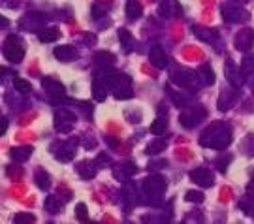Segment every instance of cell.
<instances>
[{
  "label": "cell",
  "mask_w": 254,
  "mask_h": 224,
  "mask_svg": "<svg viewBox=\"0 0 254 224\" xmlns=\"http://www.w3.org/2000/svg\"><path fill=\"white\" fill-rule=\"evenodd\" d=\"M149 63L153 64L154 68H158V70H164L168 66V55H166V51L160 45H154L153 49L149 51Z\"/></svg>",
  "instance_id": "cell-17"
},
{
  "label": "cell",
  "mask_w": 254,
  "mask_h": 224,
  "mask_svg": "<svg viewBox=\"0 0 254 224\" xmlns=\"http://www.w3.org/2000/svg\"><path fill=\"white\" fill-rule=\"evenodd\" d=\"M98 166H108V156L102 152L100 156H98Z\"/></svg>",
  "instance_id": "cell-44"
},
{
  "label": "cell",
  "mask_w": 254,
  "mask_h": 224,
  "mask_svg": "<svg viewBox=\"0 0 254 224\" xmlns=\"http://www.w3.org/2000/svg\"><path fill=\"white\" fill-rule=\"evenodd\" d=\"M108 92H109V89L106 83H102V81L96 79V77L92 79V96H94L96 102H104V100L108 98Z\"/></svg>",
  "instance_id": "cell-23"
},
{
  "label": "cell",
  "mask_w": 254,
  "mask_h": 224,
  "mask_svg": "<svg viewBox=\"0 0 254 224\" xmlns=\"http://www.w3.org/2000/svg\"><path fill=\"white\" fill-rule=\"evenodd\" d=\"M198 75H200V81L203 85H213L215 83V72L209 64H201L198 68Z\"/></svg>",
  "instance_id": "cell-27"
},
{
  "label": "cell",
  "mask_w": 254,
  "mask_h": 224,
  "mask_svg": "<svg viewBox=\"0 0 254 224\" xmlns=\"http://www.w3.org/2000/svg\"><path fill=\"white\" fill-rule=\"evenodd\" d=\"M91 13H92V17H94V19L104 17V15L108 13V6H106V4H100V2H96V4H92Z\"/></svg>",
  "instance_id": "cell-37"
},
{
  "label": "cell",
  "mask_w": 254,
  "mask_h": 224,
  "mask_svg": "<svg viewBox=\"0 0 254 224\" xmlns=\"http://www.w3.org/2000/svg\"><path fill=\"white\" fill-rule=\"evenodd\" d=\"M44 19H46V15L44 13H40V11H30V13H27L25 17L21 19V25L27 28V30H42V27L40 25H44Z\"/></svg>",
  "instance_id": "cell-15"
},
{
  "label": "cell",
  "mask_w": 254,
  "mask_h": 224,
  "mask_svg": "<svg viewBox=\"0 0 254 224\" xmlns=\"http://www.w3.org/2000/svg\"><path fill=\"white\" fill-rule=\"evenodd\" d=\"M168 92H170V96L173 98V104H175V106H187V104L190 102L185 92H175V90H170V89H168Z\"/></svg>",
  "instance_id": "cell-35"
},
{
  "label": "cell",
  "mask_w": 254,
  "mask_h": 224,
  "mask_svg": "<svg viewBox=\"0 0 254 224\" xmlns=\"http://www.w3.org/2000/svg\"><path fill=\"white\" fill-rule=\"evenodd\" d=\"M30 154H32V147L30 145H19V147H13L9 151V158L13 162H25L28 160Z\"/></svg>",
  "instance_id": "cell-21"
},
{
  "label": "cell",
  "mask_w": 254,
  "mask_h": 224,
  "mask_svg": "<svg viewBox=\"0 0 254 224\" xmlns=\"http://www.w3.org/2000/svg\"><path fill=\"white\" fill-rule=\"evenodd\" d=\"M34 183H36L38 188H42V190H47V188L51 187V177H49V173H47L46 170L38 168L36 173H34Z\"/></svg>",
  "instance_id": "cell-26"
},
{
  "label": "cell",
  "mask_w": 254,
  "mask_h": 224,
  "mask_svg": "<svg viewBox=\"0 0 254 224\" xmlns=\"http://www.w3.org/2000/svg\"><path fill=\"white\" fill-rule=\"evenodd\" d=\"M53 55L55 59L61 61V63H72V61L77 59V51L72 45H59V47H55Z\"/></svg>",
  "instance_id": "cell-18"
},
{
  "label": "cell",
  "mask_w": 254,
  "mask_h": 224,
  "mask_svg": "<svg viewBox=\"0 0 254 224\" xmlns=\"http://www.w3.org/2000/svg\"><path fill=\"white\" fill-rule=\"evenodd\" d=\"M46 209L51 213V215H57V213L61 211V202H59L55 196H49L46 200Z\"/></svg>",
  "instance_id": "cell-36"
},
{
  "label": "cell",
  "mask_w": 254,
  "mask_h": 224,
  "mask_svg": "<svg viewBox=\"0 0 254 224\" xmlns=\"http://www.w3.org/2000/svg\"><path fill=\"white\" fill-rule=\"evenodd\" d=\"M111 94L115 96L117 100H128L132 98V94H134V89H132V79L128 77L127 74H117L115 75V79L111 83Z\"/></svg>",
  "instance_id": "cell-3"
},
{
  "label": "cell",
  "mask_w": 254,
  "mask_h": 224,
  "mask_svg": "<svg viewBox=\"0 0 254 224\" xmlns=\"http://www.w3.org/2000/svg\"><path fill=\"white\" fill-rule=\"evenodd\" d=\"M42 87L44 90L47 92V96H49V102L51 104H59L61 100H64V85L61 81L53 79V77H44L42 79Z\"/></svg>",
  "instance_id": "cell-6"
},
{
  "label": "cell",
  "mask_w": 254,
  "mask_h": 224,
  "mask_svg": "<svg viewBox=\"0 0 254 224\" xmlns=\"http://www.w3.org/2000/svg\"><path fill=\"white\" fill-rule=\"evenodd\" d=\"M192 32H194V36L200 38L201 42H205V44H215L218 38V32L215 28H207V27H192Z\"/></svg>",
  "instance_id": "cell-19"
},
{
  "label": "cell",
  "mask_w": 254,
  "mask_h": 224,
  "mask_svg": "<svg viewBox=\"0 0 254 224\" xmlns=\"http://www.w3.org/2000/svg\"><path fill=\"white\" fill-rule=\"evenodd\" d=\"M253 94H254V89H253Z\"/></svg>",
  "instance_id": "cell-49"
},
{
  "label": "cell",
  "mask_w": 254,
  "mask_h": 224,
  "mask_svg": "<svg viewBox=\"0 0 254 224\" xmlns=\"http://www.w3.org/2000/svg\"><path fill=\"white\" fill-rule=\"evenodd\" d=\"M119 40H121V45H123V49L127 51V53H130L132 49H134V38H132V34L128 32L127 28H119Z\"/></svg>",
  "instance_id": "cell-29"
},
{
  "label": "cell",
  "mask_w": 254,
  "mask_h": 224,
  "mask_svg": "<svg viewBox=\"0 0 254 224\" xmlns=\"http://www.w3.org/2000/svg\"><path fill=\"white\" fill-rule=\"evenodd\" d=\"M166 166V162H151L149 164V170H154V168H164Z\"/></svg>",
  "instance_id": "cell-45"
},
{
  "label": "cell",
  "mask_w": 254,
  "mask_h": 224,
  "mask_svg": "<svg viewBox=\"0 0 254 224\" xmlns=\"http://www.w3.org/2000/svg\"><path fill=\"white\" fill-rule=\"evenodd\" d=\"M230 162H232V154H226V156H222V158H220V162L217 164V168H218L220 171H224V170H226V166L230 164Z\"/></svg>",
  "instance_id": "cell-41"
},
{
  "label": "cell",
  "mask_w": 254,
  "mask_h": 224,
  "mask_svg": "<svg viewBox=\"0 0 254 224\" xmlns=\"http://www.w3.org/2000/svg\"><path fill=\"white\" fill-rule=\"evenodd\" d=\"M220 15H222V19L226 23H239L245 17L243 9L239 8V6H234V4H222L220 6Z\"/></svg>",
  "instance_id": "cell-14"
},
{
  "label": "cell",
  "mask_w": 254,
  "mask_h": 224,
  "mask_svg": "<svg viewBox=\"0 0 254 224\" xmlns=\"http://www.w3.org/2000/svg\"><path fill=\"white\" fill-rule=\"evenodd\" d=\"M127 15H128V19H139L141 15H143V8H141V4L137 2V0H130L127 4Z\"/></svg>",
  "instance_id": "cell-30"
},
{
  "label": "cell",
  "mask_w": 254,
  "mask_h": 224,
  "mask_svg": "<svg viewBox=\"0 0 254 224\" xmlns=\"http://www.w3.org/2000/svg\"><path fill=\"white\" fill-rule=\"evenodd\" d=\"M166 128H168L166 119H164V117H158V119H154V123L151 125V134L153 136H164L166 134Z\"/></svg>",
  "instance_id": "cell-31"
},
{
  "label": "cell",
  "mask_w": 254,
  "mask_h": 224,
  "mask_svg": "<svg viewBox=\"0 0 254 224\" xmlns=\"http://www.w3.org/2000/svg\"><path fill=\"white\" fill-rule=\"evenodd\" d=\"M143 194L151 204H158L166 194V179L162 175H151L143 181Z\"/></svg>",
  "instance_id": "cell-2"
},
{
  "label": "cell",
  "mask_w": 254,
  "mask_h": 224,
  "mask_svg": "<svg viewBox=\"0 0 254 224\" xmlns=\"http://www.w3.org/2000/svg\"><path fill=\"white\" fill-rule=\"evenodd\" d=\"M232 142V126L228 123L217 121L213 125H209L203 134L200 136L201 147H209V149H217V151H224Z\"/></svg>",
  "instance_id": "cell-1"
},
{
  "label": "cell",
  "mask_w": 254,
  "mask_h": 224,
  "mask_svg": "<svg viewBox=\"0 0 254 224\" xmlns=\"http://www.w3.org/2000/svg\"><path fill=\"white\" fill-rule=\"evenodd\" d=\"M136 164L134 162H125V164H119L115 166V177L117 179H128L130 175H136Z\"/></svg>",
  "instance_id": "cell-22"
},
{
  "label": "cell",
  "mask_w": 254,
  "mask_h": 224,
  "mask_svg": "<svg viewBox=\"0 0 254 224\" xmlns=\"http://www.w3.org/2000/svg\"><path fill=\"white\" fill-rule=\"evenodd\" d=\"M164 149H166V142H164V140H154V142H151V144L147 145L145 152L147 154H158V152H162Z\"/></svg>",
  "instance_id": "cell-32"
},
{
  "label": "cell",
  "mask_w": 254,
  "mask_h": 224,
  "mask_svg": "<svg viewBox=\"0 0 254 224\" xmlns=\"http://www.w3.org/2000/svg\"><path fill=\"white\" fill-rule=\"evenodd\" d=\"M234 45H236L237 51H243V53L251 51L254 47V28L251 27L241 28L236 34V38H234Z\"/></svg>",
  "instance_id": "cell-7"
},
{
  "label": "cell",
  "mask_w": 254,
  "mask_h": 224,
  "mask_svg": "<svg viewBox=\"0 0 254 224\" xmlns=\"http://www.w3.org/2000/svg\"><path fill=\"white\" fill-rule=\"evenodd\" d=\"M173 81L175 85H179L183 89H198L200 87V75L198 72H192V70H177L173 74Z\"/></svg>",
  "instance_id": "cell-5"
},
{
  "label": "cell",
  "mask_w": 254,
  "mask_h": 224,
  "mask_svg": "<svg viewBox=\"0 0 254 224\" xmlns=\"http://www.w3.org/2000/svg\"><path fill=\"white\" fill-rule=\"evenodd\" d=\"M59 36H61V32H59V28H55V27H46L38 32V38H40L44 44H51L55 40H59Z\"/></svg>",
  "instance_id": "cell-25"
},
{
  "label": "cell",
  "mask_w": 254,
  "mask_h": 224,
  "mask_svg": "<svg viewBox=\"0 0 254 224\" xmlns=\"http://www.w3.org/2000/svg\"><path fill=\"white\" fill-rule=\"evenodd\" d=\"M113 63H115V55L109 53V51H98L94 55V66H98V68L111 66Z\"/></svg>",
  "instance_id": "cell-24"
},
{
  "label": "cell",
  "mask_w": 254,
  "mask_h": 224,
  "mask_svg": "<svg viewBox=\"0 0 254 224\" xmlns=\"http://www.w3.org/2000/svg\"><path fill=\"white\" fill-rule=\"evenodd\" d=\"M123 198H125V202H127L128 207H134L136 198H137L136 185H134V183H127V185L123 187Z\"/></svg>",
  "instance_id": "cell-28"
},
{
  "label": "cell",
  "mask_w": 254,
  "mask_h": 224,
  "mask_svg": "<svg viewBox=\"0 0 254 224\" xmlns=\"http://www.w3.org/2000/svg\"><path fill=\"white\" fill-rule=\"evenodd\" d=\"M75 119L77 117L73 115L70 109H59L55 113V128H57V132H70Z\"/></svg>",
  "instance_id": "cell-9"
},
{
  "label": "cell",
  "mask_w": 254,
  "mask_h": 224,
  "mask_svg": "<svg viewBox=\"0 0 254 224\" xmlns=\"http://www.w3.org/2000/svg\"><path fill=\"white\" fill-rule=\"evenodd\" d=\"M2 53L4 57L8 59L9 63H21L23 61V57H25V47L23 44L19 42V38L15 34H11V36L6 38V42L2 45Z\"/></svg>",
  "instance_id": "cell-4"
},
{
  "label": "cell",
  "mask_w": 254,
  "mask_h": 224,
  "mask_svg": "<svg viewBox=\"0 0 254 224\" xmlns=\"http://www.w3.org/2000/svg\"><path fill=\"white\" fill-rule=\"evenodd\" d=\"M185 200H187V202H196V204H200V202H203V192H200V190H189V192L185 194Z\"/></svg>",
  "instance_id": "cell-39"
},
{
  "label": "cell",
  "mask_w": 254,
  "mask_h": 224,
  "mask_svg": "<svg viewBox=\"0 0 254 224\" xmlns=\"http://www.w3.org/2000/svg\"><path fill=\"white\" fill-rule=\"evenodd\" d=\"M98 171V162H92V160H83L79 162L77 166V173L81 179H92Z\"/></svg>",
  "instance_id": "cell-20"
},
{
  "label": "cell",
  "mask_w": 254,
  "mask_h": 224,
  "mask_svg": "<svg viewBox=\"0 0 254 224\" xmlns=\"http://www.w3.org/2000/svg\"><path fill=\"white\" fill-rule=\"evenodd\" d=\"M190 181L201 188H209L213 187V183H215V175L207 168H196V170L190 171Z\"/></svg>",
  "instance_id": "cell-10"
},
{
  "label": "cell",
  "mask_w": 254,
  "mask_h": 224,
  "mask_svg": "<svg viewBox=\"0 0 254 224\" xmlns=\"http://www.w3.org/2000/svg\"><path fill=\"white\" fill-rule=\"evenodd\" d=\"M205 119V109L203 108H190V109H185L179 117V123H181L185 128H194L198 126Z\"/></svg>",
  "instance_id": "cell-8"
},
{
  "label": "cell",
  "mask_w": 254,
  "mask_h": 224,
  "mask_svg": "<svg viewBox=\"0 0 254 224\" xmlns=\"http://www.w3.org/2000/svg\"><path fill=\"white\" fill-rule=\"evenodd\" d=\"M224 70H226V77H228V81H230V85L241 87V85L245 83V74L241 72L232 61H228L226 66H224Z\"/></svg>",
  "instance_id": "cell-16"
},
{
  "label": "cell",
  "mask_w": 254,
  "mask_h": 224,
  "mask_svg": "<svg viewBox=\"0 0 254 224\" xmlns=\"http://www.w3.org/2000/svg\"><path fill=\"white\" fill-rule=\"evenodd\" d=\"M158 13H160V17H164V19L177 17V15L183 13L181 4H179L177 0H162L160 6H158Z\"/></svg>",
  "instance_id": "cell-13"
},
{
  "label": "cell",
  "mask_w": 254,
  "mask_h": 224,
  "mask_svg": "<svg viewBox=\"0 0 254 224\" xmlns=\"http://www.w3.org/2000/svg\"><path fill=\"white\" fill-rule=\"evenodd\" d=\"M106 142H108V144H111L109 147H113V149H115V147H117V144H119V142L115 140V138H109V136L106 138Z\"/></svg>",
  "instance_id": "cell-46"
},
{
  "label": "cell",
  "mask_w": 254,
  "mask_h": 224,
  "mask_svg": "<svg viewBox=\"0 0 254 224\" xmlns=\"http://www.w3.org/2000/svg\"><path fill=\"white\" fill-rule=\"evenodd\" d=\"M0 23H2V27H8V19L4 17V15L0 17Z\"/></svg>",
  "instance_id": "cell-47"
},
{
  "label": "cell",
  "mask_w": 254,
  "mask_h": 224,
  "mask_svg": "<svg viewBox=\"0 0 254 224\" xmlns=\"http://www.w3.org/2000/svg\"><path fill=\"white\" fill-rule=\"evenodd\" d=\"M13 87H15V90L21 92V94H28V92L32 90L30 83H28L27 79H21V77H15V79H13Z\"/></svg>",
  "instance_id": "cell-33"
},
{
  "label": "cell",
  "mask_w": 254,
  "mask_h": 224,
  "mask_svg": "<svg viewBox=\"0 0 254 224\" xmlns=\"http://www.w3.org/2000/svg\"><path fill=\"white\" fill-rule=\"evenodd\" d=\"M241 72L249 75L254 72V55H245L243 57V63H241Z\"/></svg>",
  "instance_id": "cell-34"
},
{
  "label": "cell",
  "mask_w": 254,
  "mask_h": 224,
  "mask_svg": "<svg viewBox=\"0 0 254 224\" xmlns=\"http://www.w3.org/2000/svg\"><path fill=\"white\" fill-rule=\"evenodd\" d=\"M236 100H237V90H236V87L232 85V87H226V89L220 90L217 106L220 111H228V109L236 104Z\"/></svg>",
  "instance_id": "cell-12"
},
{
  "label": "cell",
  "mask_w": 254,
  "mask_h": 224,
  "mask_svg": "<svg viewBox=\"0 0 254 224\" xmlns=\"http://www.w3.org/2000/svg\"><path fill=\"white\" fill-rule=\"evenodd\" d=\"M75 217H77L81 223H87V219H89V211H87V206H85V204H79V206L75 207Z\"/></svg>",
  "instance_id": "cell-40"
},
{
  "label": "cell",
  "mask_w": 254,
  "mask_h": 224,
  "mask_svg": "<svg viewBox=\"0 0 254 224\" xmlns=\"http://www.w3.org/2000/svg\"><path fill=\"white\" fill-rule=\"evenodd\" d=\"M75 144H77V140L59 144V147L55 149V156H57V160L64 162V164H66V162H70V160H73V156H75Z\"/></svg>",
  "instance_id": "cell-11"
},
{
  "label": "cell",
  "mask_w": 254,
  "mask_h": 224,
  "mask_svg": "<svg viewBox=\"0 0 254 224\" xmlns=\"http://www.w3.org/2000/svg\"><path fill=\"white\" fill-rule=\"evenodd\" d=\"M232 2H239V4H247L249 0H232Z\"/></svg>",
  "instance_id": "cell-48"
},
{
  "label": "cell",
  "mask_w": 254,
  "mask_h": 224,
  "mask_svg": "<svg viewBox=\"0 0 254 224\" xmlns=\"http://www.w3.org/2000/svg\"><path fill=\"white\" fill-rule=\"evenodd\" d=\"M83 38H85V44L87 45L96 44V36H94V34H83Z\"/></svg>",
  "instance_id": "cell-42"
},
{
  "label": "cell",
  "mask_w": 254,
  "mask_h": 224,
  "mask_svg": "<svg viewBox=\"0 0 254 224\" xmlns=\"http://www.w3.org/2000/svg\"><path fill=\"white\" fill-rule=\"evenodd\" d=\"M6 128H8V119H6V117H2V121H0V134L2 136L6 134Z\"/></svg>",
  "instance_id": "cell-43"
},
{
  "label": "cell",
  "mask_w": 254,
  "mask_h": 224,
  "mask_svg": "<svg viewBox=\"0 0 254 224\" xmlns=\"http://www.w3.org/2000/svg\"><path fill=\"white\" fill-rule=\"evenodd\" d=\"M36 221L34 215H30V213H19V215L13 217V223L15 224H32Z\"/></svg>",
  "instance_id": "cell-38"
}]
</instances>
